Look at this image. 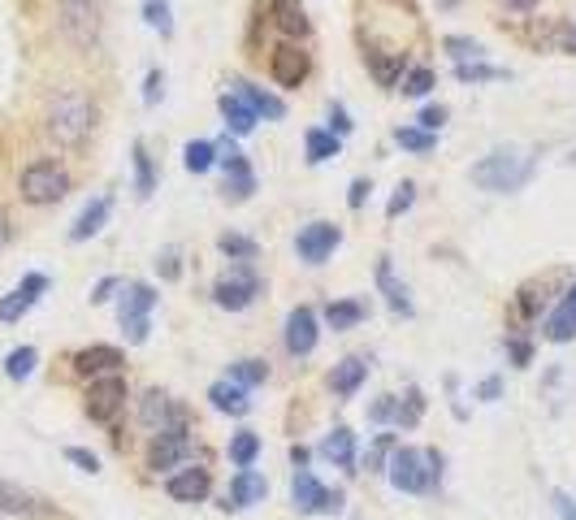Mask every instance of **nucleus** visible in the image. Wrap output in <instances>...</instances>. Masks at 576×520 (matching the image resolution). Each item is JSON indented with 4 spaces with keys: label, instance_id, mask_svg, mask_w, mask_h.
Segmentation results:
<instances>
[{
    "label": "nucleus",
    "instance_id": "nucleus-1",
    "mask_svg": "<svg viewBox=\"0 0 576 520\" xmlns=\"http://www.w3.org/2000/svg\"><path fill=\"white\" fill-rule=\"evenodd\" d=\"M533 174H538V156L520 148H494L473 165V182L494 195H512L520 187H529Z\"/></svg>",
    "mask_w": 576,
    "mask_h": 520
},
{
    "label": "nucleus",
    "instance_id": "nucleus-2",
    "mask_svg": "<svg viewBox=\"0 0 576 520\" xmlns=\"http://www.w3.org/2000/svg\"><path fill=\"white\" fill-rule=\"evenodd\" d=\"M390 486L403 494H434L442 481V451L434 447H395L386 464Z\"/></svg>",
    "mask_w": 576,
    "mask_h": 520
},
{
    "label": "nucleus",
    "instance_id": "nucleus-3",
    "mask_svg": "<svg viewBox=\"0 0 576 520\" xmlns=\"http://www.w3.org/2000/svg\"><path fill=\"white\" fill-rule=\"evenodd\" d=\"M91 126H96V104H91L83 91H57L48 104V135L61 143V148H83Z\"/></svg>",
    "mask_w": 576,
    "mask_h": 520
},
{
    "label": "nucleus",
    "instance_id": "nucleus-4",
    "mask_svg": "<svg viewBox=\"0 0 576 520\" xmlns=\"http://www.w3.org/2000/svg\"><path fill=\"white\" fill-rule=\"evenodd\" d=\"M161 304L152 282H122V299H117V321L126 330V343H148L152 334V308Z\"/></svg>",
    "mask_w": 576,
    "mask_h": 520
},
{
    "label": "nucleus",
    "instance_id": "nucleus-5",
    "mask_svg": "<svg viewBox=\"0 0 576 520\" xmlns=\"http://www.w3.org/2000/svg\"><path fill=\"white\" fill-rule=\"evenodd\" d=\"M18 191L26 204H61L70 195V174L57 161H31L18 178Z\"/></svg>",
    "mask_w": 576,
    "mask_h": 520
},
{
    "label": "nucleus",
    "instance_id": "nucleus-6",
    "mask_svg": "<svg viewBox=\"0 0 576 520\" xmlns=\"http://www.w3.org/2000/svg\"><path fill=\"white\" fill-rule=\"evenodd\" d=\"M260 291H265V282H260V273L252 265H230L213 282V304L226 308V312H243V308L256 304Z\"/></svg>",
    "mask_w": 576,
    "mask_h": 520
},
{
    "label": "nucleus",
    "instance_id": "nucleus-7",
    "mask_svg": "<svg viewBox=\"0 0 576 520\" xmlns=\"http://www.w3.org/2000/svg\"><path fill=\"white\" fill-rule=\"evenodd\" d=\"M126 399H130L126 377L122 373H109V377H91V386H87V395H83V408H87V416L96 425H113L117 416H122Z\"/></svg>",
    "mask_w": 576,
    "mask_h": 520
},
{
    "label": "nucleus",
    "instance_id": "nucleus-8",
    "mask_svg": "<svg viewBox=\"0 0 576 520\" xmlns=\"http://www.w3.org/2000/svg\"><path fill=\"white\" fill-rule=\"evenodd\" d=\"M291 499H295V512H304V516H334V512H343L347 494H343V490L321 486V481L312 477L308 468H295Z\"/></svg>",
    "mask_w": 576,
    "mask_h": 520
},
{
    "label": "nucleus",
    "instance_id": "nucleus-9",
    "mask_svg": "<svg viewBox=\"0 0 576 520\" xmlns=\"http://www.w3.org/2000/svg\"><path fill=\"white\" fill-rule=\"evenodd\" d=\"M282 343H286V356H295V360L312 356V351H317V343H321V317H317V308L299 304V308L286 312Z\"/></svg>",
    "mask_w": 576,
    "mask_h": 520
},
{
    "label": "nucleus",
    "instance_id": "nucleus-10",
    "mask_svg": "<svg viewBox=\"0 0 576 520\" xmlns=\"http://www.w3.org/2000/svg\"><path fill=\"white\" fill-rule=\"evenodd\" d=\"M217 161H221V169H226V195H230V200H252L256 169L247 165V156L239 152V143H234L230 135L217 143Z\"/></svg>",
    "mask_w": 576,
    "mask_h": 520
},
{
    "label": "nucleus",
    "instance_id": "nucleus-11",
    "mask_svg": "<svg viewBox=\"0 0 576 520\" xmlns=\"http://www.w3.org/2000/svg\"><path fill=\"white\" fill-rule=\"evenodd\" d=\"M139 425L148 434H165V429H187V408L174 403L165 390H148L139 399Z\"/></svg>",
    "mask_w": 576,
    "mask_h": 520
},
{
    "label": "nucleus",
    "instance_id": "nucleus-12",
    "mask_svg": "<svg viewBox=\"0 0 576 520\" xmlns=\"http://www.w3.org/2000/svg\"><path fill=\"white\" fill-rule=\"evenodd\" d=\"M338 243H343V230H338L334 221H308V226L295 234V252L304 265H325Z\"/></svg>",
    "mask_w": 576,
    "mask_h": 520
},
{
    "label": "nucleus",
    "instance_id": "nucleus-13",
    "mask_svg": "<svg viewBox=\"0 0 576 520\" xmlns=\"http://www.w3.org/2000/svg\"><path fill=\"white\" fill-rule=\"evenodd\" d=\"M191 429H165V434H152V447H148V468L152 473H169L191 460Z\"/></svg>",
    "mask_w": 576,
    "mask_h": 520
},
{
    "label": "nucleus",
    "instance_id": "nucleus-14",
    "mask_svg": "<svg viewBox=\"0 0 576 520\" xmlns=\"http://www.w3.org/2000/svg\"><path fill=\"white\" fill-rule=\"evenodd\" d=\"M208 490H213V473L204 464H182L178 473L165 477V494L174 503H204Z\"/></svg>",
    "mask_w": 576,
    "mask_h": 520
},
{
    "label": "nucleus",
    "instance_id": "nucleus-15",
    "mask_svg": "<svg viewBox=\"0 0 576 520\" xmlns=\"http://www.w3.org/2000/svg\"><path fill=\"white\" fill-rule=\"evenodd\" d=\"M61 35L74 48H96L100 39V9L96 5H61Z\"/></svg>",
    "mask_w": 576,
    "mask_h": 520
},
{
    "label": "nucleus",
    "instance_id": "nucleus-16",
    "mask_svg": "<svg viewBox=\"0 0 576 520\" xmlns=\"http://www.w3.org/2000/svg\"><path fill=\"white\" fill-rule=\"evenodd\" d=\"M44 291H48V273H26V278H22L18 286H13V291H9L5 299H0V321H5V325L22 321L26 312L35 308V299L44 295Z\"/></svg>",
    "mask_w": 576,
    "mask_h": 520
},
{
    "label": "nucleus",
    "instance_id": "nucleus-17",
    "mask_svg": "<svg viewBox=\"0 0 576 520\" xmlns=\"http://www.w3.org/2000/svg\"><path fill=\"white\" fill-rule=\"evenodd\" d=\"M308 70H312V61H308L304 48H295V44H278V48H273L269 74H273V83H278V87H299L308 78Z\"/></svg>",
    "mask_w": 576,
    "mask_h": 520
},
{
    "label": "nucleus",
    "instance_id": "nucleus-18",
    "mask_svg": "<svg viewBox=\"0 0 576 520\" xmlns=\"http://www.w3.org/2000/svg\"><path fill=\"white\" fill-rule=\"evenodd\" d=\"M265 494H269V481L256 473V468H239V473L230 477V490H226V512H243V507H252V503H265Z\"/></svg>",
    "mask_w": 576,
    "mask_h": 520
},
{
    "label": "nucleus",
    "instance_id": "nucleus-19",
    "mask_svg": "<svg viewBox=\"0 0 576 520\" xmlns=\"http://www.w3.org/2000/svg\"><path fill=\"white\" fill-rule=\"evenodd\" d=\"M122 364H126L122 347H109V343H91L83 351H74V373H83V377H109L122 369Z\"/></svg>",
    "mask_w": 576,
    "mask_h": 520
},
{
    "label": "nucleus",
    "instance_id": "nucleus-20",
    "mask_svg": "<svg viewBox=\"0 0 576 520\" xmlns=\"http://www.w3.org/2000/svg\"><path fill=\"white\" fill-rule=\"evenodd\" d=\"M321 460H330L334 468H343V473H356V434H351L347 425H334L330 434L321 438Z\"/></svg>",
    "mask_w": 576,
    "mask_h": 520
},
{
    "label": "nucleus",
    "instance_id": "nucleus-21",
    "mask_svg": "<svg viewBox=\"0 0 576 520\" xmlns=\"http://www.w3.org/2000/svg\"><path fill=\"white\" fill-rule=\"evenodd\" d=\"M230 87H234V96H239L256 117H269V122H282V117H286V104H282L278 96H273V91L256 87V83H247V78H234Z\"/></svg>",
    "mask_w": 576,
    "mask_h": 520
},
{
    "label": "nucleus",
    "instance_id": "nucleus-22",
    "mask_svg": "<svg viewBox=\"0 0 576 520\" xmlns=\"http://www.w3.org/2000/svg\"><path fill=\"white\" fill-rule=\"evenodd\" d=\"M113 213V195H96L83 213L74 217V226H70V243H87V239H96V234L104 230V221H109Z\"/></svg>",
    "mask_w": 576,
    "mask_h": 520
},
{
    "label": "nucleus",
    "instance_id": "nucleus-23",
    "mask_svg": "<svg viewBox=\"0 0 576 520\" xmlns=\"http://www.w3.org/2000/svg\"><path fill=\"white\" fill-rule=\"evenodd\" d=\"M377 291L386 295V304L395 317H412V295H408V286H403L395 278V265H390V256L377 260Z\"/></svg>",
    "mask_w": 576,
    "mask_h": 520
},
{
    "label": "nucleus",
    "instance_id": "nucleus-24",
    "mask_svg": "<svg viewBox=\"0 0 576 520\" xmlns=\"http://www.w3.org/2000/svg\"><path fill=\"white\" fill-rule=\"evenodd\" d=\"M546 338H551V343H572L576 338V282L564 291L559 308L546 317Z\"/></svg>",
    "mask_w": 576,
    "mask_h": 520
},
{
    "label": "nucleus",
    "instance_id": "nucleus-25",
    "mask_svg": "<svg viewBox=\"0 0 576 520\" xmlns=\"http://www.w3.org/2000/svg\"><path fill=\"white\" fill-rule=\"evenodd\" d=\"M364 377H369V364H364L360 356H347V360H338L330 369V390L338 399H351L364 386Z\"/></svg>",
    "mask_w": 576,
    "mask_h": 520
},
{
    "label": "nucleus",
    "instance_id": "nucleus-26",
    "mask_svg": "<svg viewBox=\"0 0 576 520\" xmlns=\"http://www.w3.org/2000/svg\"><path fill=\"white\" fill-rule=\"evenodd\" d=\"M44 507H39V499L26 486H18V481L0 477V516H39Z\"/></svg>",
    "mask_w": 576,
    "mask_h": 520
},
{
    "label": "nucleus",
    "instance_id": "nucleus-27",
    "mask_svg": "<svg viewBox=\"0 0 576 520\" xmlns=\"http://www.w3.org/2000/svg\"><path fill=\"white\" fill-rule=\"evenodd\" d=\"M208 403H213L217 412H226V416H247V412H252V399H247V390L234 386L230 377H221V382L208 386Z\"/></svg>",
    "mask_w": 576,
    "mask_h": 520
},
{
    "label": "nucleus",
    "instance_id": "nucleus-28",
    "mask_svg": "<svg viewBox=\"0 0 576 520\" xmlns=\"http://www.w3.org/2000/svg\"><path fill=\"white\" fill-rule=\"evenodd\" d=\"M364 317H369L364 299H330V304H325V325H330V330H356Z\"/></svg>",
    "mask_w": 576,
    "mask_h": 520
},
{
    "label": "nucleus",
    "instance_id": "nucleus-29",
    "mask_svg": "<svg viewBox=\"0 0 576 520\" xmlns=\"http://www.w3.org/2000/svg\"><path fill=\"white\" fill-rule=\"evenodd\" d=\"M273 22H278V31L291 35V39H304L312 31V22H308V13L299 0H273Z\"/></svg>",
    "mask_w": 576,
    "mask_h": 520
},
{
    "label": "nucleus",
    "instance_id": "nucleus-30",
    "mask_svg": "<svg viewBox=\"0 0 576 520\" xmlns=\"http://www.w3.org/2000/svg\"><path fill=\"white\" fill-rule=\"evenodd\" d=\"M217 109H221V117H226V130H230V135H252L256 122H260V117L247 109V104L234 96V91H226V96L217 100Z\"/></svg>",
    "mask_w": 576,
    "mask_h": 520
},
{
    "label": "nucleus",
    "instance_id": "nucleus-31",
    "mask_svg": "<svg viewBox=\"0 0 576 520\" xmlns=\"http://www.w3.org/2000/svg\"><path fill=\"white\" fill-rule=\"evenodd\" d=\"M304 152H308V165H325L343 152V139L330 135V130H321V126H312L304 135Z\"/></svg>",
    "mask_w": 576,
    "mask_h": 520
},
{
    "label": "nucleus",
    "instance_id": "nucleus-32",
    "mask_svg": "<svg viewBox=\"0 0 576 520\" xmlns=\"http://www.w3.org/2000/svg\"><path fill=\"white\" fill-rule=\"evenodd\" d=\"M403 65H408V57L403 52H369V70L382 87H399L403 83Z\"/></svg>",
    "mask_w": 576,
    "mask_h": 520
},
{
    "label": "nucleus",
    "instance_id": "nucleus-33",
    "mask_svg": "<svg viewBox=\"0 0 576 520\" xmlns=\"http://www.w3.org/2000/svg\"><path fill=\"white\" fill-rule=\"evenodd\" d=\"M217 252H221V256H230L234 265H252V260L260 256V243H256V239H247V234L226 230V234L217 239Z\"/></svg>",
    "mask_w": 576,
    "mask_h": 520
},
{
    "label": "nucleus",
    "instance_id": "nucleus-34",
    "mask_svg": "<svg viewBox=\"0 0 576 520\" xmlns=\"http://www.w3.org/2000/svg\"><path fill=\"white\" fill-rule=\"evenodd\" d=\"M260 447H265V442H260L256 429H239V434L230 438V464L234 468H252L260 460Z\"/></svg>",
    "mask_w": 576,
    "mask_h": 520
},
{
    "label": "nucleus",
    "instance_id": "nucleus-35",
    "mask_svg": "<svg viewBox=\"0 0 576 520\" xmlns=\"http://www.w3.org/2000/svg\"><path fill=\"white\" fill-rule=\"evenodd\" d=\"M230 382L234 386H243V390H252V386H265L269 382V360H256V356H247L239 364H230Z\"/></svg>",
    "mask_w": 576,
    "mask_h": 520
},
{
    "label": "nucleus",
    "instance_id": "nucleus-36",
    "mask_svg": "<svg viewBox=\"0 0 576 520\" xmlns=\"http://www.w3.org/2000/svg\"><path fill=\"white\" fill-rule=\"evenodd\" d=\"M182 165H187L191 174H208V169L217 165V143H208V139H191L187 148H182Z\"/></svg>",
    "mask_w": 576,
    "mask_h": 520
},
{
    "label": "nucleus",
    "instance_id": "nucleus-37",
    "mask_svg": "<svg viewBox=\"0 0 576 520\" xmlns=\"http://www.w3.org/2000/svg\"><path fill=\"white\" fill-rule=\"evenodd\" d=\"M130 156H135V191L139 195H152L156 191V165H152V156H148V143L135 139Z\"/></svg>",
    "mask_w": 576,
    "mask_h": 520
},
{
    "label": "nucleus",
    "instance_id": "nucleus-38",
    "mask_svg": "<svg viewBox=\"0 0 576 520\" xmlns=\"http://www.w3.org/2000/svg\"><path fill=\"white\" fill-rule=\"evenodd\" d=\"M35 360H39L35 347H13L5 356V377H9V382H26V377L35 373Z\"/></svg>",
    "mask_w": 576,
    "mask_h": 520
},
{
    "label": "nucleus",
    "instance_id": "nucleus-39",
    "mask_svg": "<svg viewBox=\"0 0 576 520\" xmlns=\"http://www.w3.org/2000/svg\"><path fill=\"white\" fill-rule=\"evenodd\" d=\"M395 143H399L403 152H416V156H425V152H434L438 135H429V130H421V126H399V130H395Z\"/></svg>",
    "mask_w": 576,
    "mask_h": 520
},
{
    "label": "nucleus",
    "instance_id": "nucleus-40",
    "mask_svg": "<svg viewBox=\"0 0 576 520\" xmlns=\"http://www.w3.org/2000/svg\"><path fill=\"white\" fill-rule=\"evenodd\" d=\"M434 87H438V74L429 70V65H416V70H412V74H403V83H399V91H403V96H412V100L429 96Z\"/></svg>",
    "mask_w": 576,
    "mask_h": 520
},
{
    "label": "nucleus",
    "instance_id": "nucleus-41",
    "mask_svg": "<svg viewBox=\"0 0 576 520\" xmlns=\"http://www.w3.org/2000/svg\"><path fill=\"white\" fill-rule=\"evenodd\" d=\"M395 447H399L395 434H377V438H373V447L364 451V468H369V473H386L390 451H395Z\"/></svg>",
    "mask_w": 576,
    "mask_h": 520
},
{
    "label": "nucleus",
    "instance_id": "nucleus-42",
    "mask_svg": "<svg viewBox=\"0 0 576 520\" xmlns=\"http://www.w3.org/2000/svg\"><path fill=\"white\" fill-rule=\"evenodd\" d=\"M143 22L161 35H174V9H169V0H143Z\"/></svg>",
    "mask_w": 576,
    "mask_h": 520
},
{
    "label": "nucleus",
    "instance_id": "nucleus-43",
    "mask_svg": "<svg viewBox=\"0 0 576 520\" xmlns=\"http://www.w3.org/2000/svg\"><path fill=\"white\" fill-rule=\"evenodd\" d=\"M442 48H447L451 57H455V65H468V61H481V57H486V48H481L477 39H468V35H447V39H442Z\"/></svg>",
    "mask_w": 576,
    "mask_h": 520
},
{
    "label": "nucleus",
    "instance_id": "nucleus-44",
    "mask_svg": "<svg viewBox=\"0 0 576 520\" xmlns=\"http://www.w3.org/2000/svg\"><path fill=\"white\" fill-rule=\"evenodd\" d=\"M455 78L460 83H494V78H507V70L486 65V61H468V65H455Z\"/></svg>",
    "mask_w": 576,
    "mask_h": 520
},
{
    "label": "nucleus",
    "instance_id": "nucleus-45",
    "mask_svg": "<svg viewBox=\"0 0 576 520\" xmlns=\"http://www.w3.org/2000/svg\"><path fill=\"white\" fill-rule=\"evenodd\" d=\"M421 416H425V395L412 386V390H408V399H399V416H395V425L412 429L416 421H421Z\"/></svg>",
    "mask_w": 576,
    "mask_h": 520
},
{
    "label": "nucleus",
    "instance_id": "nucleus-46",
    "mask_svg": "<svg viewBox=\"0 0 576 520\" xmlns=\"http://www.w3.org/2000/svg\"><path fill=\"white\" fill-rule=\"evenodd\" d=\"M416 204V182H399L395 187V195H390V204H386V217L395 221V217H403L408 208Z\"/></svg>",
    "mask_w": 576,
    "mask_h": 520
},
{
    "label": "nucleus",
    "instance_id": "nucleus-47",
    "mask_svg": "<svg viewBox=\"0 0 576 520\" xmlns=\"http://www.w3.org/2000/svg\"><path fill=\"white\" fill-rule=\"evenodd\" d=\"M395 416H399V399L395 395H382L377 403H369V421L373 425H390Z\"/></svg>",
    "mask_w": 576,
    "mask_h": 520
},
{
    "label": "nucleus",
    "instance_id": "nucleus-48",
    "mask_svg": "<svg viewBox=\"0 0 576 520\" xmlns=\"http://www.w3.org/2000/svg\"><path fill=\"white\" fill-rule=\"evenodd\" d=\"M65 460L74 468H83V473H100V455L87 451V447H65Z\"/></svg>",
    "mask_w": 576,
    "mask_h": 520
},
{
    "label": "nucleus",
    "instance_id": "nucleus-49",
    "mask_svg": "<svg viewBox=\"0 0 576 520\" xmlns=\"http://www.w3.org/2000/svg\"><path fill=\"white\" fill-rule=\"evenodd\" d=\"M161 96H165V74L161 70H148V78H143V104H161Z\"/></svg>",
    "mask_w": 576,
    "mask_h": 520
},
{
    "label": "nucleus",
    "instance_id": "nucleus-50",
    "mask_svg": "<svg viewBox=\"0 0 576 520\" xmlns=\"http://www.w3.org/2000/svg\"><path fill=\"white\" fill-rule=\"evenodd\" d=\"M416 122H421V130H429V135H438L442 122H447V104H429V109H421Z\"/></svg>",
    "mask_w": 576,
    "mask_h": 520
},
{
    "label": "nucleus",
    "instance_id": "nucleus-51",
    "mask_svg": "<svg viewBox=\"0 0 576 520\" xmlns=\"http://www.w3.org/2000/svg\"><path fill=\"white\" fill-rule=\"evenodd\" d=\"M156 269H161V278H165V282H174V278H178L182 265H178V252H174V247H165V252L156 256Z\"/></svg>",
    "mask_w": 576,
    "mask_h": 520
},
{
    "label": "nucleus",
    "instance_id": "nucleus-52",
    "mask_svg": "<svg viewBox=\"0 0 576 520\" xmlns=\"http://www.w3.org/2000/svg\"><path fill=\"white\" fill-rule=\"evenodd\" d=\"M113 291H122V278H100L96 286H91V304H109Z\"/></svg>",
    "mask_w": 576,
    "mask_h": 520
},
{
    "label": "nucleus",
    "instance_id": "nucleus-53",
    "mask_svg": "<svg viewBox=\"0 0 576 520\" xmlns=\"http://www.w3.org/2000/svg\"><path fill=\"white\" fill-rule=\"evenodd\" d=\"M507 356H512L516 369H525V364L533 360V347L525 343V338H507Z\"/></svg>",
    "mask_w": 576,
    "mask_h": 520
},
{
    "label": "nucleus",
    "instance_id": "nucleus-54",
    "mask_svg": "<svg viewBox=\"0 0 576 520\" xmlns=\"http://www.w3.org/2000/svg\"><path fill=\"white\" fill-rule=\"evenodd\" d=\"M347 130H351V117H347V109H343V104H330V135L343 139Z\"/></svg>",
    "mask_w": 576,
    "mask_h": 520
},
{
    "label": "nucleus",
    "instance_id": "nucleus-55",
    "mask_svg": "<svg viewBox=\"0 0 576 520\" xmlns=\"http://www.w3.org/2000/svg\"><path fill=\"white\" fill-rule=\"evenodd\" d=\"M369 178H356V182H351V187H347V204L351 208H364V200H369Z\"/></svg>",
    "mask_w": 576,
    "mask_h": 520
},
{
    "label": "nucleus",
    "instance_id": "nucleus-56",
    "mask_svg": "<svg viewBox=\"0 0 576 520\" xmlns=\"http://www.w3.org/2000/svg\"><path fill=\"white\" fill-rule=\"evenodd\" d=\"M499 395H503V377H486V382L477 386V399H481V403H494Z\"/></svg>",
    "mask_w": 576,
    "mask_h": 520
},
{
    "label": "nucleus",
    "instance_id": "nucleus-57",
    "mask_svg": "<svg viewBox=\"0 0 576 520\" xmlns=\"http://www.w3.org/2000/svg\"><path fill=\"white\" fill-rule=\"evenodd\" d=\"M555 507H559V516H564V520H576V503L568 499L564 490H555Z\"/></svg>",
    "mask_w": 576,
    "mask_h": 520
},
{
    "label": "nucleus",
    "instance_id": "nucleus-58",
    "mask_svg": "<svg viewBox=\"0 0 576 520\" xmlns=\"http://www.w3.org/2000/svg\"><path fill=\"white\" fill-rule=\"evenodd\" d=\"M555 44L564 48V52H576V26H564V31L555 35Z\"/></svg>",
    "mask_w": 576,
    "mask_h": 520
},
{
    "label": "nucleus",
    "instance_id": "nucleus-59",
    "mask_svg": "<svg viewBox=\"0 0 576 520\" xmlns=\"http://www.w3.org/2000/svg\"><path fill=\"white\" fill-rule=\"evenodd\" d=\"M308 460H312V451L304 447V442H295V447H291V464L295 468H308Z\"/></svg>",
    "mask_w": 576,
    "mask_h": 520
},
{
    "label": "nucleus",
    "instance_id": "nucleus-60",
    "mask_svg": "<svg viewBox=\"0 0 576 520\" xmlns=\"http://www.w3.org/2000/svg\"><path fill=\"white\" fill-rule=\"evenodd\" d=\"M9 239H13V230H9V217L0 213V252H5V247H9Z\"/></svg>",
    "mask_w": 576,
    "mask_h": 520
},
{
    "label": "nucleus",
    "instance_id": "nucleus-61",
    "mask_svg": "<svg viewBox=\"0 0 576 520\" xmlns=\"http://www.w3.org/2000/svg\"><path fill=\"white\" fill-rule=\"evenodd\" d=\"M512 9H533V0H507Z\"/></svg>",
    "mask_w": 576,
    "mask_h": 520
},
{
    "label": "nucleus",
    "instance_id": "nucleus-62",
    "mask_svg": "<svg viewBox=\"0 0 576 520\" xmlns=\"http://www.w3.org/2000/svg\"><path fill=\"white\" fill-rule=\"evenodd\" d=\"M61 5H100V0H61Z\"/></svg>",
    "mask_w": 576,
    "mask_h": 520
},
{
    "label": "nucleus",
    "instance_id": "nucleus-63",
    "mask_svg": "<svg viewBox=\"0 0 576 520\" xmlns=\"http://www.w3.org/2000/svg\"><path fill=\"white\" fill-rule=\"evenodd\" d=\"M438 5H442V9H455V5H460V0H438Z\"/></svg>",
    "mask_w": 576,
    "mask_h": 520
}]
</instances>
